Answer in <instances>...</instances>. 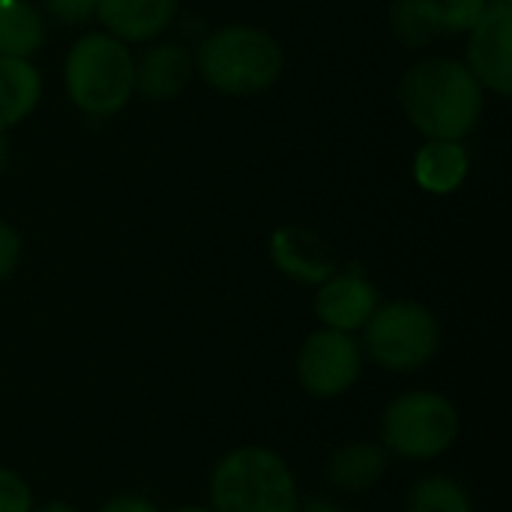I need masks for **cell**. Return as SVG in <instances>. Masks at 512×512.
I'll list each match as a JSON object with an SVG mask.
<instances>
[{"instance_id": "6da1fadb", "label": "cell", "mask_w": 512, "mask_h": 512, "mask_svg": "<svg viewBox=\"0 0 512 512\" xmlns=\"http://www.w3.org/2000/svg\"><path fill=\"white\" fill-rule=\"evenodd\" d=\"M411 123L426 138L462 141L483 114V87L459 60L429 57L411 66L399 84Z\"/></svg>"}, {"instance_id": "7a4b0ae2", "label": "cell", "mask_w": 512, "mask_h": 512, "mask_svg": "<svg viewBox=\"0 0 512 512\" xmlns=\"http://www.w3.org/2000/svg\"><path fill=\"white\" fill-rule=\"evenodd\" d=\"M195 66L201 78L219 93L255 96L279 78L282 51L270 33L246 24H231L201 42Z\"/></svg>"}, {"instance_id": "3957f363", "label": "cell", "mask_w": 512, "mask_h": 512, "mask_svg": "<svg viewBox=\"0 0 512 512\" xmlns=\"http://www.w3.org/2000/svg\"><path fill=\"white\" fill-rule=\"evenodd\" d=\"M66 90L87 114H117L135 90V60L129 45L111 33L81 36L66 57Z\"/></svg>"}, {"instance_id": "277c9868", "label": "cell", "mask_w": 512, "mask_h": 512, "mask_svg": "<svg viewBox=\"0 0 512 512\" xmlns=\"http://www.w3.org/2000/svg\"><path fill=\"white\" fill-rule=\"evenodd\" d=\"M210 495L216 512H297L288 465L261 447H246L219 462Z\"/></svg>"}, {"instance_id": "5b68a950", "label": "cell", "mask_w": 512, "mask_h": 512, "mask_svg": "<svg viewBox=\"0 0 512 512\" xmlns=\"http://www.w3.org/2000/svg\"><path fill=\"white\" fill-rule=\"evenodd\" d=\"M366 327V348L372 360L393 372H411L426 366L438 351V321L426 306L390 303L375 309Z\"/></svg>"}, {"instance_id": "8992f818", "label": "cell", "mask_w": 512, "mask_h": 512, "mask_svg": "<svg viewBox=\"0 0 512 512\" xmlns=\"http://www.w3.org/2000/svg\"><path fill=\"white\" fill-rule=\"evenodd\" d=\"M459 435L456 408L438 393L399 396L384 414V441L408 459L441 456Z\"/></svg>"}, {"instance_id": "52a82bcc", "label": "cell", "mask_w": 512, "mask_h": 512, "mask_svg": "<svg viewBox=\"0 0 512 512\" xmlns=\"http://www.w3.org/2000/svg\"><path fill=\"white\" fill-rule=\"evenodd\" d=\"M363 357L357 342L342 330H318L306 339L300 351V381L312 396L330 399L345 393L360 375Z\"/></svg>"}, {"instance_id": "ba28073f", "label": "cell", "mask_w": 512, "mask_h": 512, "mask_svg": "<svg viewBox=\"0 0 512 512\" xmlns=\"http://www.w3.org/2000/svg\"><path fill=\"white\" fill-rule=\"evenodd\" d=\"M468 69L480 87L507 96L512 90V9L510 3H489L471 27Z\"/></svg>"}, {"instance_id": "9c48e42d", "label": "cell", "mask_w": 512, "mask_h": 512, "mask_svg": "<svg viewBox=\"0 0 512 512\" xmlns=\"http://www.w3.org/2000/svg\"><path fill=\"white\" fill-rule=\"evenodd\" d=\"M489 0H396L393 30L408 45H426L441 33L471 30Z\"/></svg>"}, {"instance_id": "30bf717a", "label": "cell", "mask_w": 512, "mask_h": 512, "mask_svg": "<svg viewBox=\"0 0 512 512\" xmlns=\"http://www.w3.org/2000/svg\"><path fill=\"white\" fill-rule=\"evenodd\" d=\"M375 309H378V294L372 282L357 273H342V276L333 273L327 282H321V291L315 297L318 318L330 330H342V333L363 327Z\"/></svg>"}, {"instance_id": "8fae6325", "label": "cell", "mask_w": 512, "mask_h": 512, "mask_svg": "<svg viewBox=\"0 0 512 512\" xmlns=\"http://www.w3.org/2000/svg\"><path fill=\"white\" fill-rule=\"evenodd\" d=\"M180 0H96V18L120 42H150L177 15Z\"/></svg>"}, {"instance_id": "7c38bea8", "label": "cell", "mask_w": 512, "mask_h": 512, "mask_svg": "<svg viewBox=\"0 0 512 512\" xmlns=\"http://www.w3.org/2000/svg\"><path fill=\"white\" fill-rule=\"evenodd\" d=\"M270 255L279 270L300 282H327L336 273V258L330 246L306 228H282L270 240Z\"/></svg>"}, {"instance_id": "4fadbf2b", "label": "cell", "mask_w": 512, "mask_h": 512, "mask_svg": "<svg viewBox=\"0 0 512 512\" xmlns=\"http://www.w3.org/2000/svg\"><path fill=\"white\" fill-rule=\"evenodd\" d=\"M195 72V60L180 45H153L144 51V57L135 63V90L147 99H171L177 96Z\"/></svg>"}, {"instance_id": "5bb4252c", "label": "cell", "mask_w": 512, "mask_h": 512, "mask_svg": "<svg viewBox=\"0 0 512 512\" xmlns=\"http://www.w3.org/2000/svg\"><path fill=\"white\" fill-rule=\"evenodd\" d=\"M42 96V78L30 60L0 57V132L21 123Z\"/></svg>"}, {"instance_id": "9a60e30c", "label": "cell", "mask_w": 512, "mask_h": 512, "mask_svg": "<svg viewBox=\"0 0 512 512\" xmlns=\"http://www.w3.org/2000/svg\"><path fill=\"white\" fill-rule=\"evenodd\" d=\"M468 174V153L459 141L429 138L414 159V177L426 192L447 195L453 192Z\"/></svg>"}, {"instance_id": "2e32d148", "label": "cell", "mask_w": 512, "mask_h": 512, "mask_svg": "<svg viewBox=\"0 0 512 512\" xmlns=\"http://www.w3.org/2000/svg\"><path fill=\"white\" fill-rule=\"evenodd\" d=\"M45 39L39 12L24 0H0V57H21L39 51Z\"/></svg>"}, {"instance_id": "e0dca14e", "label": "cell", "mask_w": 512, "mask_h": 512, "mask_svg": "<svg viewBox=\"0 0 512 512\" xmlns=\"http://www.w3.org/2000/svg\"><path fill=\"white\" fill-rule=\"evenodd\" d=\"M384 474V453L372 444L342 447L330 462V480L345 492H363Z\"/></svg>"}, {"instance_id": "ac0fdd59", "label": "cell", "mask_w": 512, "mask_h": 512, "mask_svg": "<svg viewBox=\"0 0 512 512\" xmlns=\"http://www.w3.org/2000/svg\"><path fill=\"white\" fill-rule=\"evenodd\" d=\"M408 512H471V504L453 480L432 477L411 492Z\"/></svg>"}, {"instance_id": "d6986e66", "label": "cell", "mask_w": 512, "mask_h": 512, "mask_svg": "<svg viewBox=\"0 0 512 512\" xmlns=\"http://www.w3.org/2000/svg\"><path fill=\"white\" fill-rule=\"evenodd\" d=\"M0 512H30V492L21 477L0 468Z\"/></svg>"}, {"instance_id": "ffe728a7", "label": "cell", "mask_w": 512, "mask_h": 512, "mask_svg": "<svg viewBox=\"0 0 512 512\" xmlns=\"http://www.w3.org/2000/svg\"><path fill=\"white\" fill-rule=\"evenodd\" d=\"M48 15L63 24H81L96 15V0H42Z\"/></svg>"}, {"instance_id": "44dd1931", "label": "cell", "mask_w": 512, "mask_h": 512, "mask_svg": "<svg viewBox=\"0 0 512 512\" xmlns=\"http://www.w3.org/2000/svg\"><path fill=\"white\" fill-rule=\"evenodd\" d=\"M18 255H21V240H18V234H15L9 225L0 222V282L15 270Z\"/></svg>"}, {"instance_id": "7402d4cb", "label": "cell", "mask_w": 512, "mask_h": 512, "mask_svg": "<svg viewBox=\"0 0 512 512\" xmlns=\"http://www.w3.org/2000/svg\"><path fill=\"white\" fill-rule=\"evenodd\" d=\"M102 512H156V507L141 498H114L111 504L102 507Z\"/></svg>"}, {"instance_id": "603a6c76", "label": "cell", "mask_w": 512, "mask_h": 512, "mask_svg": "<svg viewBox=\"0 0 512 512\" xmlns=\"http://www.w3.org/2000/svg\"><path fill=\"white\" fill-rule=\"evenodd\" d=\"M36 512H78V510H72L69 504H48V507H42V510H36Z\"/></svg>"}, {"instance_id": "cb8c5ba5", "label": "cell", "mask_w": 512, "mask_h": 512, "mask_svg": "<svg viewBox=\"0 0 512 512\" xmlns=\"http://www.w3.org/2000/svg\"><path fill=\"white\" fill-rule=\"evenodd\" d=\"M6 159H9V147H6V141H3V132H0V171L6 168Z\"/></svg>"}, {"instance_id": "d4e9b609", "label": "cell", "mask_w": 512, "mask_h": 512, "mask_svg": "<svg viewBox=\"0 0 512 512\" xmlns=\"http://www.w3.org/2000/svg\"><path fill=\"white\" fill-rule=\"evenodd\" d=\"M306 512H336L333 507H327V504H315V507H309Z\"/></svg>"}, {"instance_id": "484cf974", "label": "cell", "mask_w": 512, "mask_h": 512, "mask_svg": "<svg viewBox=\"0 0 512 512\" xmlns=\"http://www.w3.org/2000/svg\"><path fill=\"white\" fill-rule=\"evenodd\" d=\"M177 512H207V510H195V507H189V510H177Z\"/></svg>"}, {"instance_id": "4316f807", "label": "cell", "mask_w": 512, "mask_h": 512, "mask_svg": "<svg viewBox=\"0 0 512 512\" xmlns=\"http://www.w3.org/2000/svg\"><path fill=\"white\" fill-rule=\"evenodd\" d=\"M495 3H512V0H495Z\"/></svg>"}]
</instances>
